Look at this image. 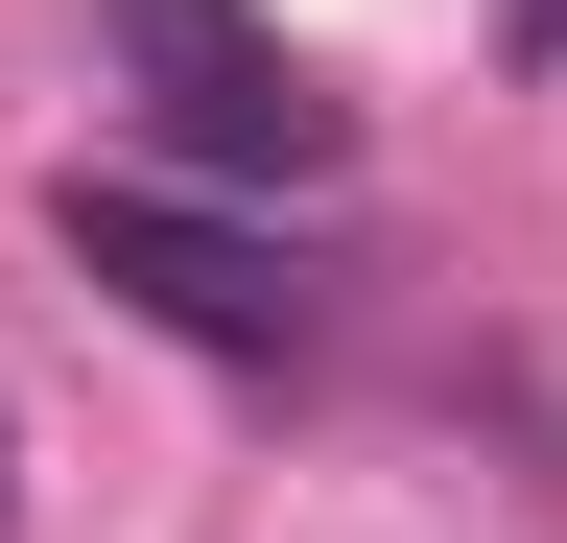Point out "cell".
<instances>
[{
    "label": "cell",
    "instance_id": "obj_4",
    "mask_svg": "<svg viewBox=\"0 0 567 543\" xmlns=\"http://www.w3.org/2000/svg\"><path fill=\"white\" fill-rule=\"evenodd\" d=\"M0 520H24V426H0Z\"/></svg>",
    "mask_w": 567,
    "mask_h": 543
},
{
    "label": "cell",
    "instance_id": "obj_1",
    "mask_svg": "<svg viewBox=\"0 0 567 543\" xmlns=\"http://www.w3.org/2000/svg\"><path fill=\"white\" fill-rule=\"evenodd\" d=\"M95 48H118V95L166 118L189 189H331V166H354L331 72L260 24V0H95Z\"/></svg>",
    "mask_w": 567,
    "mask_h": 543
},
{
    "label": "cell",
    "instance_id": "obj_2",
    "mask_svg": "<svg viewBox=\"0 0 567 543\" xmlns=\"http://www.w3.org/2000/svg\"><path fill=\"white\" fill-rule=\"evenodd\" d=\"M48 237H71V284H118L142 331H189V355H308V331H331V284H308V260H284L260 213H213V189H142V166H71L48 189Z\"/></svg>",
    "mask_w": 567,
    "mask_h": 543
},
{
    "label": "cell",
    "instance_id": "obj_3",
    "mask_svg": "<svg viewBox=\"0 0 567 543\" xmlns=\"http://www.w3.org/2000/svg\"><path fill=\"white\" fill-rule=\"evenodd\" d=\"M496 48H520V72H567V0H496Z\"/></svg>",
    "mask_w": 567,
    "mask_h": 543
}]
</instances>
